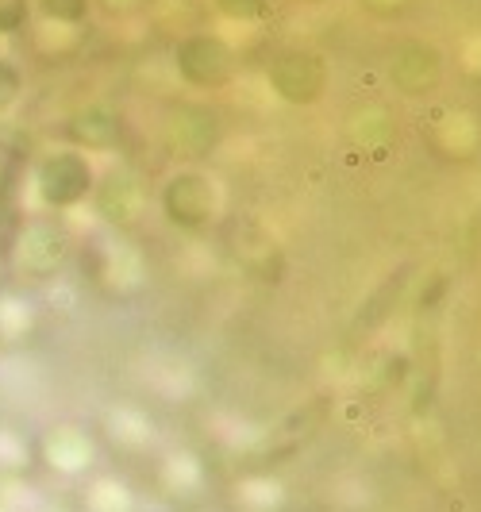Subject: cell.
<instances>
[{
  "mask_svg": "<svg viewBox=\"0 0 481 512\" xmlns=\"http://www.w3.org/2000/svg\"><path fill=\"white\" fill-rule=\"evenodd\" d=\"M124 116L112 104H81L70 116H62V143L85 154H112L124 147Z\"/></svg>",
  "mask_w": 481,
  "mask_h": 512,
  "instance_id": "obj_9",
  "label": "cell"
},
{
  "mask_svg": "<svg viewBox=\"0 0 481 512\" xmlns=\"http://www.w3.org/2000/svg\"><path fill=\"white\" fill-rule=\"evenodd\" d=\"M154 8V0H93V16L108 24H135Z\"/></svg>",
  "mask_w": 481,
  "mask_h": 512,
  "instance_id": "obj_19",
  "label": "cell"
},
{
  "mask_svg": "<svg viewBox=\"0 0 481 512\" xmlns=\"http://www.w3.org/2000/svg\"><path fill=\"white\" fill-rule=\"evenodd\" d=\"M228 139V120L212 101H193L178 97L162 108L158 116V143L178 166H201L224 147Z\"/></svg>",
  "mask_w": 481,
  "mask_h": 512,
  "instance_id": "obj_2",
  "label": "cell"
},
{
  "mask_svg": "<svg viewBox=\"0 0 481 512\" xmlns=\"http://www.w3.org/2000/svg\"><path fill=\"white\" fill-rule=\"evenodd\" d=\"M70 255H74V231L66 228V220L31 212L16 228L4 258H8V274H16L20 282H51L66 270Z\"/></svg>",
  "mask_w": 481,
  "mask_h": 512,
  "instance_id": "obj_3",
  "label": "cell"
},
{
  "mask_svg": "<svg viewBox=\"0 0 481 512\" xmlns=\"http://www.w3.org/2000/svg\"><path fill=\"white\" fill-rule=\"evenodd\" d=\"M208 8H212L224 24L258 27L278 12V0H208Z\"/></svg>",
  "mask_w": 481,
  "mask_h": 512,
  "instance_id": "obj_14",
  "label": "cell"
},
{
  "mask_svg": "<svg viewBox=\"0 0 481 512\" xmlns=\"http://www.w3.org/2000/svg\"><path fill=\"white\" fill-rule=\"evenodd\" d=\"M266 85H270L274 101L289 104V108H316L331 89V66L328 58L312 47H281L270 54Z\"/></svg>",
  "mask_w": 481,
  "mask_h": 512,
  "instance_id": "obj_7",
  "label": "cell"
},
{
  "mask_svg": "<svg viewBox=\"0 0 481 512\" xmlns=\"http://www.w3.org/2000/svg\"><path fill=\"white\" fill-rule=\"evenodd\" d=\"M93 212L101 216L104 224H112V228H127V224H135L139 216H143V205H147V185L143 178L135 174V170H127V166H116V170H108L101 174L97 181V189H93Z\"/></svg>",
  "mask_w": 481,
  "mask_h": 512,
  "instance_id": "obj_10",
  "label": "cell"
},
{
  "mask_svg": "<svg viewBox=\"0 0 481 512\" xmlns=\"http://www.w3.org/2000/svg\"><path fill=\"white\" fill-rule=\"evenodd\" d=\"M39 505L27 478H0V512H31Z\"/></svg>",
  "mask_w": 481,
  "mask_h": 512,
  "instance_id": "obj_20",
  "label": "cell"
},
{
  "mask_svg": "<svg viewBox=\"0 0 481 512\" xmlns=\"http://www.w3.org/2000/svg\"><path fill=\"white\" fill-rule=\"evenodd\" d=\"M370 16H378V20H393V16H401L408 8V0H358Z\"/></svg>",
  "mask_w": 481,
  "mask_h": 512,
  "instance_id": "obj_21",
  "label": "cell"
},
{
  "mask_svg": "<svg viewBox=\"0 0 481 512\" xmlns=\"http://www.w3.org/2000/svg\"><path fill=\"white\" fill-rule=\"evenodd\" d=\"M35 27V0H0V39H16Z\"/></svg>",
  "mask_w": 481,
  "mask_h": 512,
  "instance_id": "obj_18",
  "label": "cell"
},
{
  "mask_svg": "<svg viewBox=\"0 0 481 512\" xmlns=\"http://www.w3.org/2000/svg\"><path fill=\"white\" fill-rule=\"evenodd\" d=\"M35 466V439L16 424H0V478H27Z\"/></svg>",
  "mask_w": 481,
  "mask_h": 512,
  "instance_id": "obj_12",
  "label": "cell"
},
{
  "mask_svg": "<svg viewBox=\"0 0 481 512\" xmlns=\"http://www.w3.org/2000/svg\"><path fill=\"white\" fill-rule=\"evenodd\" d=\"M297 4H308V8H316V4H331V0H297Z\"/></svg>",
  "mask_w": 481,
  "mask_h": 512,
  "instance_id": "obj_24",
  "label": "cell"
},
{
  "mask_svg": "<svg viewBox=\"0 0 481 512\" xmlns=\"http://www.w3.org/2000/svg\"><path fill=\"white\" fill-rule=\"evenodd\" d=\"M154 205L162 212V220L178 231H208L220 220L224 208V189L204 166H174L166 178L158 181Z\"/></svg>",
  "mask_w": 481,
  "mask_h": 512,
  "instance_id": "obj_4",
  "label": "cell"
},
{
  "mask_svg": "<svg viewBox=\"0 0 481 512\" xmlns=\"http://www.w3.org/2000/svg\"><path fill=\"white\" fill-rule=\"evenodd\" d=\"M27 93V74L24 66L12 58V54H0V120L12 116Z\"/></svg>",
  "mask_w": 481,
  "mask_h": 512,
  "instance_id": "obj_16",
  "label": "cell"
},
{
  "mask_svg": "<svg viewBox=\"0 0 481 512\" xmlns=\"http://www.w3.org/2000/svg\"><path fill=\"white\" fill-rule=\"evenodd\" d=\"M127 489L116 478H97L81 493V509L85 512H127Z\"/></svg>",
  "mask_w": 481,
  "mask_h": 512,
  "instance_id": "obj_17",
  "label": "cell"
},
{
  "mask_svg": "<svg viewBox=\"0 0 481 512\" xmlns=\"http://www.w3.org/2000/svg\"><path fill=\"white\" fill-rule=\"evenodd\" d=\"M31 332V305L16 293H0V343H24Z\"/></svg>",
  "mask_w": 481,
  "mask_h": 512,
  "instance_id": "obj_15",
  "label": "cell"
},
{
  "mask_svg": "<svg viewBox=\"0 0 481 512\" xmlns=\"http://www.w3.org/2000/svg\"><path fill=\"white\" fill-rule=\"evenodd\" d=\"M347 135L358 151H370L374 158H385L397 151V116L385 104H362L347 120Z\"/></svg>",
  "mask_w": 481,
  "mask_h": 512,
  "instance_id": "obj_11",
  "label": "cell"
},
{
  "mask_svg": "<svg viewBox=\"0 0 481 512\" xmlns=\"http://www.w3.org/2000/svg\"><path fill=\"white\" fill-rule=\"evenodd\" d=\"M31 512H62V509H54V505H35Z\"/></svg>",
  "mask_w": 481,
  "mask_h": 512,
  "instance_id": "obj_23",
  "label": "cell"
},
{
  "mask_svg": "<svg viewBox=\"0 0 481 512\" xmlns=\"http://www.w3.org/2000/svg\"><path fill=\"white\" fill-rule=\"evenodd\" d=\"M385 81L405 101H428L447 81V51L428 35L397 39L385 54Z\"/></svg>",
  "mask_w": 481,
  "mask_h": 512,
  "instance_id": "obj_6",
  "label": "cell"
},
{
  "mask_svg": "<svg viewBox=\"0 0 481 512\" xmlns=\"http://www.w3.org/2000/svg\"><path fill=\"white\" fill-rule=\"evenodd\" d=\"M8 289V258H4V251H0V293Z\"/></svg>",
  "mask_w": 481,
  "mask_h": 512,
  "instance_id": "obj_22",
  "label": "cell"
},
{
  "mask_svg": "<svg viewBox=\"0 0 481 512\" xmlns=\"http://www.w3.org/2000/svg\"><path fill=\"white\" fill-rule=\"evenodd\" d=\"M174 70L185 89L220 93L239 77V51L231 47L228 35L193 27L174 43Z\"/></svg>",
  "mask_w": 481,
  "mask_h": 512,
  "instance_id": "obj_5",
  "label": "cell"
},
{
  "mask_svg": "<svg viewBox=\"0 0 481 512\" xmlns=\"http://www.w3.org/2000/svg\"><path fill=\"white\" fill-rule=\"evenodd\" d=\"M35 16L39 24L81 31L93 20V0H35Z\"/></svg>",
  "mask_w": 481,
  "mask_h": 512,
  "instance_id": "obj_13",
  "label": "cell"
},
{
  "mask_svg": "<svg viewBox=\"0 0 481 512\" xmlns=\"http://www.w3.org/2000/svg\"><path fill=\"white\" fill-rule=\"evenodd\" d=\"M93 462H97V443L81 424L62 420L35 439V466H43L54 478H66V482L85 478L93 470Z\"/></svg>",
  "mask_w": 481,
  "mask_h": 512,
  "instance_id": "obj_8",
  "label": "cell"
},
{
  "mask_svg": "<svg viewBox=\"0 0 481 512\" xmlns=\"http://www.w3.org/2000/svg\"><path fill=\"white\" fill-rule=\"evenodd\" d=\"M97 181H101L97 158L66 143L39 151L27 166V189H31L35 212H47V216H66L85 208L93 201Z\"/></svg>",
  "mask_w": 481,
  "mask_h": 512,
  "instance_id": "obj_1",
  "label": "cell"
}]
</instances>
